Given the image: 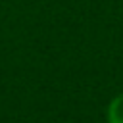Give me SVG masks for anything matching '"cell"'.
<instances>
[{
    "mask_svg": "<svg viewBox=\"0 0 123 123\" xmlns=\"http://www.w3.org/2000/svg\"><path fill=\"white\" fill-rule=\"evenodd\" d=\"M108 121L110 123H123V94L111 100L108 108Z\"/></svg>",
    "mask_w": 123,
    "mask_h": 123,
    "instance_id": "1",
    "label": "cell"
}]
</instances>
